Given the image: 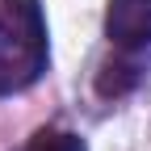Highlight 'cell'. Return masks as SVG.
Listing matches in <instances>:
<instances>
[{
    "label": "cell",
    "mask_w": 151,
    "mask_h": 151,
    "mask_svg": "<svg viewBox=\"0 0 151 151\" xmlns=\"http://www.w3.org/2000/svg\"><path fill=\"white\" fill-rule=\"evenodd\" d=\"M25 151H88V143L71 130H38L25 143Z\"/></svg>",
    "instance_id": "4"
},
{
    "label": "cell",
    "mask_w": 151,
    "mask_h": 151,
    "mask_svg": "<svg viewBox=\"0 0 151 151\" xmlns=\"http://www.w3.org/2000/svg\"><path fill=\"white\" fill-rule=\"evenodd\" d=\"M50 67L42 0H0V97L29 92Z\"/></svg>",
    "instance_id": "1"
},
{
    "label": "cell",
    "mask_w": 151,
    "mask_h": 151,
    "mask_svg": "<svg viewBox=\"0 0 151 151\" xmlns=\"http://www.w3.org/2000/svg\"><path fill=\"white\" fill-rule=\"evenodd\" d=\"M143 55L147 50H113L97 67V97H105V101L130 97V92L143 84V76H147V59Z\"/></svg>",
    "instance_id": "3"
},
{
    "label": "cell",
    "mask_w": 151,
    "mask_h": 151,
    "mask_svg": "<svg viewBox=\"0 0 151 151\" xmlns=\"http://www.w3.org/2000/svg\"><path fill=\"white\" fill-rule=\"evenodd\" d=\"M105 38L113 50H147L151 46V0H109Z\"/></svg>",
    "instance_id": "2"
}]
</instances>
